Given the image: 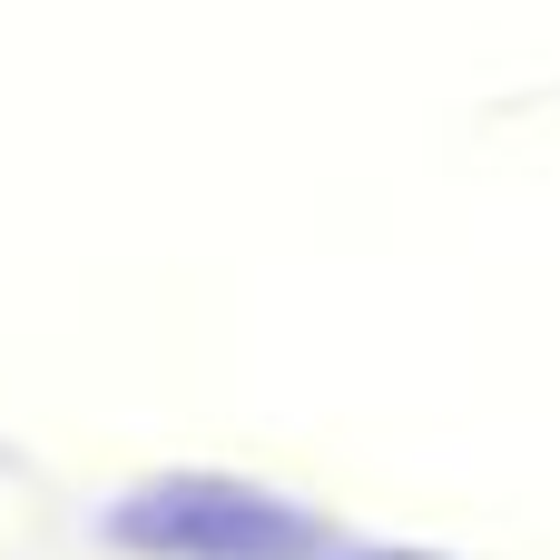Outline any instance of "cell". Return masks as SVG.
I'll return each mask as SVG.
<instances>
[{
    "label": "cell",
    "mask_w": 560,
    "mask_h": 560,
    "mask_svg": "<svg viewBox=\"0 0 560 560\" xmlns=\"http://www.w3.org/2000/svg\"><path fill=\"white\" fill-rule=\"evenodd\" d=\"M108 541L148 560H315L325 522H305L295 502L226 482V472H167L108 512Z\"/></svg>",
    "instance_id": "1"
},
{
    "label": "cell",
    "mask_w": 560,
    "mask_h": 560,
    "mask_svg": "<svg viewBox=\"0 0 560 560\" xmlns=\"http://www.w3.org/2000/svg\"><path fill=\"white\" fill-rule=\"evenodd\" d=\"M364 560H423V551H364Z\"/></svg>",
    "instance_id": "2"
}]
</instances>
